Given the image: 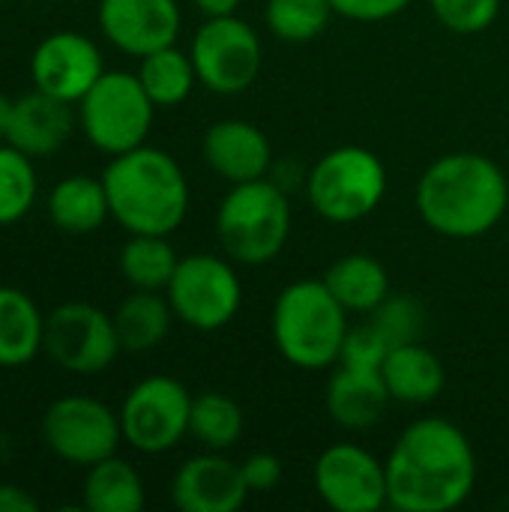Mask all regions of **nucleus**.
Instances as JSON below:
<instances>
[{"instance_id": "f257e3e1", "label": "nucleus", "mask_w": 509, "mask_h": 512, "mask_svg": "<svg viewBox=\"0 0 509 512\" xmlns=\"http://www.w3.org/2000/svg\"><path fill=\"white\" fill-rule=\"evenodd\" d=\"M387 504L399 512H450L477 483V456L468 435L444 420H414L387 459Z\"/></svg>"}, {"instance_id": "f03ea898", "label": "nucleus", "mask_w": 509, "mask_h": 512, "mask_svg": "<svg viewBox=\"0 0 509 512\" xmlns=\"http://www.w3.org/2000/svg\"><path fill=\"white\" fill-rule=\"evenodd\" d=\"M417 210L435 234L474 240L509 213V183L501 165L483 153H447L423 171Z\"/></svg>"}, {"instance_id": "7ed1b4c3", "label": "nucleus", "mask_w": 509, "mask_h": 512, "mask_svg": "<svg viewBox=\"0 0 509 512\" xmlns=\"http://www.w3.org/2000/svg\"><path fill=\"white\" fill-rule=\"evenodd\" d=\"M111 219L129 234H174L189 210V183L177 159L159 147L111 156L102 171Z\"/></svg>"}, {"instance_id": "20e7f679", "label": "nucleus", "mask_w": 509, "mask_h": 512, "mask_svg": "<svg viewBox=\"0 0 509 512\" xmlns=\"http://www.w3.org/2000/svg\"><path fill=\"white\" fill-rule=\"evenodd\" d=\"M348 309L315 279L282 288L273 306V342L279 354L300 369H327L339 363L348 336Z\"/></svg>"}, {"instance_id": "39448f33", "label": "nucleus", "mask_w": 509, "mask_h": 512, "mask_svg": "<svg viewBox=\"0 0 509 512\" xmlns=\"http://www.w3.org/2000/svg\"><path fill=\"white\" fill-rule=\"evenodd\" d=\"M216 234L228 258L240 264L273 261L291 237V204L267 177L234 183L216 213Z\"/></svg>"}, {"instance_id": "423d86ee", "label": "nucleus", "mask_w": 509, "mask_h": 512, "mask_svg": "<svg viewBox=\"0 0 509 512\" xmlns=\"http://www.w3.org/2000/svg\"><path fill=\"white\" fill-rule=\"evenodd\" d=\"M306 192L315 213L336 225L366 219L387 195L384 162L357 144L324 153L306 174Z\"/></svg>"}, {"instance_id": "0eeeda50", "label": "nucleus", "mask_w": 509, "mask_h": 512, "mask_svg": "<svg viewBox=\"0 0 509 512\" xmlns=\"http://www.w3.org/2000/svg\"><path fill=\"white\" fill-rule=\"evenodd\" d=\"M75 111L84 138L96 150L120 156L147 141L156 105L141 87L138 75L105 69L102 78L81 96Z\"/></svg>"}, {"instance_id": "6e6552de", "label": "nucleus", "mask_w": 509, "mask_h": 512, "mask_svg": "<svg viewBox=\"0 0 509 512\" xmlns=\"http://www.w3.org/2000/svg\"><path fill=\"white\" fill-rule=\"evenodd\" d=\"M45 447L66 465L90 468L117 453L123 441L120 414L93 396L54 399L39 423Z\"/></svg>"}, {"instance_id": "1a4fd4ad", "label": "nucleus", "mask_w": 509, "mask_h": 512, "mask_svg": "<svg viewBox=\"0 0 509 512\" xmlns=\"http://www.w3.org/2000/svg\"><path fill=\"white\" fill-rule=\"evenodd\" d=\"M117 414L123 441L138 453L159 456L189 435L192 396L177 378L150 375L126 393Z\"/></svg>"}, {"instance_id": "9d476101", "label": "nucleus", "mask_w": 509, "mask_h": 512, "mask_svg": "<svg viewBox=\"0 0 509 512\" xmlns=\"http://www.w3.org/2000/svg\"><path fill=\"white\" fill-rule=\"evenodd\" d=\"M165 294L174 318L201 333L222 330L243 303L240 276L228 261L216 255L180 258Z\"/></svg>"}, {"instance_id": "9b49d317", "label": "nucleus", "mask_w": 509, "mask_h": 512, "mask_svg": "<svg viewBox=\"0 0 509 512\" xmlns=\"http://www.w3.org/2000/svg\"><path fill=\"white\" fill-rule=\"evenodd\" d=\"M48 360L72 375L105 372L120 348L114 318L93 303L69 300L45 315V348Z\"/></svg>"}, {"instance_id": "f8f14e48", "label": "nucleus", "mask_w": 509, "mask_h": 512, "mask_svg": "<svg viewBox=\"0 0 509 512\" xmlns=\"http://www.w3.org/2000/svg\"><path fill=\"white\" fill-rule=\"evenodd\" d=\"M189 57L198 81L219 96L243 93L261 72V39L237 15L207 18L195 36Z\"/></svg>"}, {"instance_id": "ddd939ff", "label": "nucleus", "mask_w": 509, "mask_h": 512, "mask_svg": "<svg viewBox=\"0 0 509 512\" xmlns=\"http://www.w3.org/2000/svg\"><path fill=\"white\" fill-rule=\"evenodd\" d=\"M315 489L336 512H378L387 504V468L357 444H333L315 462Z\"/></svg>"}, {"instance_id": "4468645a", "label": "nucleus", "mask_w": 509, "mask_h": 512, "mask_svg": "<svg viewBox=\"0 0 509 512\" xmlns=\"http://www.w3.org/2000/svg\"><path fill=\"white\" fill-rule=\"evenodd\" d=\"M105 63L99 45L78 30H54L42 36L30 54V81L36 90L78 105L102 78Z\"/></svg>"}, {"instance_id": "2eb2a0df", "label": "nucleus", "mask_w": 509, "mask_h": 512, "mask_svg": "<svg viewBox=\"0 0 509 512\" xmlns=\"http://www.w3.org/2000/svg\"><path fill=\"white\" fill-rule=\"evenodd\" d=\"M96 24L117 51L144 57L174 45L183 18L177 0H99Z\"/></svg>"}, {"instance_id": "dca6fc26", "label": "nucleus", "mask_w": 509, "mask_h": 512, "mask_svg": "<svg viewBox=\"0 0 509 512\" xmlns=\"http://www.w3.org/2000/svg\"><path fill=\"white\" fill-rule=\"evenodd\" d=\"M249 495L243 468L213 450L186 459L171 480V501L180 512H237Z\"/></svg>"}, {"instance_id": "f3484780", "label": "nucleus", "mask_w": 509, "mask_h": 512, "mask_svg": "<svg viewBox=\"0 0 509 512\" xmlns=\"http://www.w3.org/2000/svg\"><path fill=\"white\" fill-rule=\"evenodd\" d=\"M75 123L78 111L72 108V102H63L33 87L30 93L12 99L3 141L18 147L30 159H48L72 138Z\"/></svg>"}, {"instance_id": "a211bd4d", "label": "nucleus", "mask_w": 509, "mask_h": 512, "mask_svg": "<svg viewBox=\"0 0 509 512\" xmlns=\"http://www.w3.org/2000/svg\"><path fill=\"white\" fill-rule=\"evenodd\" d=\"M204 159L228 183H249L267 177L273 147L255 123L219 120L204 135Z\"/></svg>"}, {"instance_id": "6ab92c4d", "label": "nucleus", "mask_w": 509, "mask_h": 512, "mask_svg": "<svg viewBox=\"0 0 509 512\" xmlns=\"http://www.w3.org/2000/svg\"><path fill=\"white\" fill-rule=\"evenodd\" d=\"M390 405V390L381 369L339 366L327 384V414L348 432L372 429Z\"/></svg>"}, {"instance_id": "aec40b11", "label": "nucleus", "mask_w": 509, "mask_h": 512, "mask_svg": "<svg viewBox=\"0 0 509 512\" xmlns=\"http://www.w3.org/2000/svg\"><path fill=\"white\" fill-rule=\"evenodd\" d=\"M45 213L48 222L72 237H84L99 231L108 216V192L102 177H87V174H69L60 183L51 186L45 198Z\"/></svg>"}, {"instance_id": "412c9836", "label": "nucleus", "mask_w": 509, "mask_h": 512, "mask_svg": "<svg viewBox=\"0 0 509 512\" xmlns=\"http://www.w3.org/2000/svg\"><path fill=\"white\" fill-rule=\"evenodd\" d=\"M45 348V315L36 300L12 285H0V366L18 369Z\"/></svg>"}, {"instance_id": "4be33fe9", "label": "nucleus", "mask_w": 509, "mask_h": 512, "mask_svg": "<svg viewBox=\"0 0 509 512\" xmlns=\"http://www.w3.org/2000/svg\"><path fill=\"white\" fill-rule=\"evenodd\" d=\"M381 375L387 381L390 399L402 405H429L441 396L447 372L444 363L420 342L390 348Z\"/></svg>"}, {"instance_id": "5701e85b", "label": "nucleus", "mask_w": 509, "mask_h": 512, "mask_svg": "<svg viewBox=\"0 0 509 512\" xmlns=\"http://www.w3.org/2000/svg\"><path fill=\"white\" fill-rule=\"evenodd\" d=\"M111 318H114L120 348L129 354H144L165 342V336L171 330L174 309H171L168 297H159V291L132 288V294L114 309Z\"/></svg>"}, {"instance_id": "b1692460", "label": "nucleus", "mask_w": 509, "mask_h": 512, "mask_svg": "<svg viewBox=\"0 0 509 512\" xmlns=\"http://www.w3.org/2000/svg\"><path fill=\"white\" fill-rule=\"evenodd\" d=\"M144 480L141 474L126 462L108 456L87 468L84 486H81V507L90 512H141L144 510Z\"/></svg>"}, {"instance_id": "393cba45", "label": "nucleus", "mask_w": 509, "mask_h": 512, "mask_svg": "<svg viewBox=\"0 0 509 512\" xmlns=\"http://www.w3.org/2000/svg\"><path fill=\"white\" fill-rule=\"evenodd\" d=\"M324 285L348 312H372L390 294V279L381 261L369 255H345L330 264Z\"/></svg>"}, {"instance_id": "a878e982", "label": "nucleus", "mask_w": 509, "mask_h": 512, "mask_svg": "<svg viewBox=\"0 0 509 512\" xmlns=\"http://www.w3.org/2000/svg\"><path fill=\"white\" fill-rule=\"evenodd\" d=\"M120 273L138 291H165L180 258L165 234H129L120 249Z\"/></svg>"}, {"instance_id": "bb28decb", "label": "nucleus", "mask_w": 509, "mask_h": 512, "mask_svg": "<svg viewBox=\"0 0 509 512\" xmlns=\"http://www.w3.org/2000/svg\"><path fill=\"white\" fill-rule=\"evenodd\" d=\"M135 75H138L141 87L147 90V96L153 99L156 108H174V105H180L192 93V87L198 81L192 57L183 54L174 45H165L159 51L144 54Z\"/></svg>"}, {"instance_id": "cd10ccee", "label": "nucleus", "mask_w": 509, "mask_h": 512, "mask_svg": "<svg viewBox=\"0 0 509 512\" xmlns=\"http://www.w3.org/2000/svg\"><path fill=\"white\" fill-rule=\"evenodd\" d=\"M189 435L213 453L231 450L243 435V408L225 396V393H201L192 396V414H189Z\"/></svg>"}, {"instance_id": "c85d7f7f", "label": "nucleus", "mask_w": 509, "mask_h": 512, "mask_svg": "<svg viewBox=\"0 0 509 512\" xmlns=\"http://www.w3.org/2000/svg\"><path fill=\"white\" fill-rule=\"evenodd\" d=\"M36 159L21 153L12 144H0V228L21 222L39 195V177L33 168Z\"/></svg>"}, {"instance_id": "c756f323", "label": "nucleus", "mask_w": 509, "mask_h": 512, "mask_svg": "<svg viewBox=\"0 0 509 512\" xmlns=\"http://www.w3.org/2000/svg\"><path fill=\"white\" fill-rule=\"evenodd\" d=\"M333 15L330 0H267L264 21L282 42H312Z\"/></svg>"}, {"instance_id": "7c9ffc66", "label": "nucleus", "mask_w": 509, "mask_h": 512, "mask_svg": "<svg viewBox=\"0 0 509 512\" xmlns=\"http://www.w3.org/2000/svg\"><path fill=\"white\" fill-rule=\"evenodd\" d=\"M372 327L387 339L390 348L411 345L423 339L426 330V309L417 297L411 294H387V300L369 312Z\"/></svg>"}, {"instance_id": "2f4dec72", "label": "nucleus", "mask_w": 509, "mask_h": 512, "mask_svg": "<svg viewBox=\"0 0 509 512\" xmlns=\"http://www.w3.org/2000/svg\"><path fill=\"white\" fill-rule=\"evenodd\" d=\"M438 21L453 33L486 30L501 9V0H429Z\"/></svg>"}, {"instance_id": "473e14b6", "label": "nucleus", "mask_w": 509, "mask_h": 512, "mask_svg": "<svg viewBox=\"0 0 509 512\" xmlns=\"http://www.w3.org/2000/svg\"><path fill=\"white\" fill-rule=\"evenodd\" d=\"M387 354H390L387 339H384V336L372 327V321H369V324H363V327L348 330L339 363H345V366H360V369H381L384 360H387Z\"/></svg>"}, {"instance_id": "72a5a7b5", "label": "nucleus", "mask_w": 509, "mask_h": 512, "mask_svg": "<svg viewBox=\"0 0 509 512\" xmlns=\"http://www.w3.org/2000/svg\"><path fill=\"white\" fill-rule=\"evenodd\" d=\"M333 12L351 21H387L399 15L411 0H330Z\"/></svg>"}, {"instance_id": "f704fd0d", "label": "nucleus", "mask_w": 509, "mask_h": 512, "mask_svg": "<svg viewBox=\"0 0 509 512\" xmlns=\"http://www.w3.org/2000/svg\"><path fill=\"white\" fill-rule=\"evenodd\" d=\"M240 468H243L249 492H255V495L273 492L282 483V462L273 453H255Z\"/></svg>"}, {"instance_id": "c9c22d12", "label": "nucleus", "mask_w": 509, "mask_h": 512, "mask_svg": "<svg viewBox=\"0 0 509 512\" xmlns=\"http://www.w3.org/2000/svg\"><path fill=\"white\" fill-rule=\"evenodd\" d=\"M39 510V501L21 489V486H12V483H0V512H36Z\"/></svg>"}, {"instance_id": "e433bc0d", "label": "nucleus", "mask_w": 509, "mask_h": 512, "mask_svg": "<svg viewBox=\"0 0 509 512\" xmlns=\"http://www.w3.org/2000/svg\"><path fill=\"white\" fill-rule=\"evenodd\" d=\"M207 18H222V15H234L237 12V6L243 3V0H192Z\"/></svg>"}, {"instance_id": "4c0bfd02", "label": "nucleus", "mask_w": 509, "mask_h": 512, "mask_svg": "<svg viewBox=\"0 0 509 512\" xmlns=\"http://www.w3.org/2000/svg\"><path fill=\"white\" fill-rule=\"evenodd\" d=\"M9 108H12V99L0 93V141H3V132H6V120H9Z\"/></svg>"}, {"instance_id": "58836bf2", "label": "nucleus", "mask_w": 509, "mask_h": 512, "mask_svg": "<svg viewBox=\"0 0 509 512\" xmlns=\"http://www.w3.org/2000/svg\"><path fill=\"white\" fill-rule=\"evenodd\" d=\"M45 3H54V0H45Z\"/></svg>"}]
</instances>
